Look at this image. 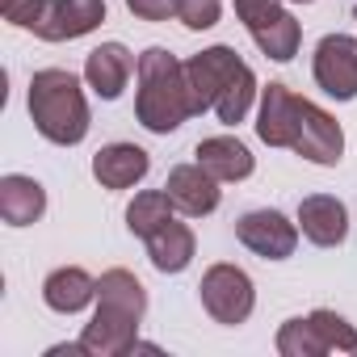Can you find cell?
I'll list each match as a JSON object with an SVG mask.
<instances>
[{
    "instance_id": "1",
    "label": "cell",
    "mask_w": 357,
    "mask_h": 357,
    "mask_svg": "<svg viewBox=\"0 0 357 357\" xmlns=\"http://www.w3.org/2000/svg\"><path fill=\"white\" fill-rule=\"evenodd\" d=\"M185 84H190L194 114H215L223 126H240L261 97L252 68L231 47H206V51L190 55Z\"/></svg>"
},
{
    "instance_id": "2",
    "label": "cell",
    "mask_w": 357,
    "mask_h": 357,
    "mask_svg": "<svg viewBox=\"0 0 357 357\" xmlns=\"http://www.w3.org/2000/svg\"><path fill=\"white\" fill-rule=\"evenodd\" d=\"M147 315V290L130 269H105L97 278V311L80 332L84 357H122L139 349V324Z\"/></svg>"
},
{
    "instance_id": "3",
    "label": "cell",
    "mask_w": 357,
    "mask_h": 357,
    "mask_svg": "<svg viewBox=\"0 0 357 357\" xmlns=\"http://www.w3.org/2000/svg\"><path fill=\"white\" fill-rule=\"evenodd\" d=\"M135 118L151 135H172L181 122L194 118L190 105V84H185V63L164 47H147L135 68Z\"/></svg>"
},
{
    "instance_id": "4",
    "label": "cell",
    "mask_w": 357,
    "mask_h": 357,
    "mask_svg": "<svg viewBox=\"0 0 357 357\" xmlns=\"http://www.w3.org/2000/svg\"><path fill=\"white\" fill-rule=\"evenodd\" d=\"M30 122L55 147H76L89 135V97L68 68H43L30 76Z\"/></svg>"
},
{
    "instance_id": "5",
    "label": "cell",
    "mask_w": 357,
    "mask_h": 357,
    "mask_svg": "<svg viewBox=\"0 0 357 357\" xmlns=\"http://www.w3.org/2000/svg\"><path fill=\"white\" fill-rule=\"evenodd\" d=\"M236 17L244 22V30L252 34V43L261 47L265 59L290 63L298 55L303 26L286 9V0H236Z\"/></svg>"
},
{
    "instance_id": "6",
    "label": "cell",
    "mask_w": 357,
    "mask_h": 357,
    "mask_svg": "<svg viewBox=\"0 0 357 357\" xmlns=\"http://www.w3.org/2000/svg\"><path fill=\"white\" fill-rule=\"evenodd\" d=\"M198 298H202V311H206L215 324L236 328V324H244V319L252 315V307H257V286H252V278H248L240 265L219 261V265H211V269L202 273Z\"/></svg>"
},
{
    "instance_id": "7",
    "label": "cell",
    "mask_w": 357,
    "mask_h": 357,
    "mask_svg": "<svg viewBox=\"0 0 357 357\" xmlns=\"http://www.w3.org/2000/svg\"><path fill=\"white\" fill-rule=\"evenodd\" d=\"M236 240H240L248 252H257L261 261H286V257H294V248H298V223H290V219H286L282 211H273V206L248 211V215L236 219Z\"/></svg>"
},
{
    "instance_id": "8",
    "label": "cell",
    "mask_w": 357,
    "mask_h": 357,
    "mask_svg": "<svg viewBox=\"0 0 357 357\" xmlns=\"http://www.w3.org/2000/svg\"><path fill=\"white\" fill-rule=\"evenodd\" d=\"M311 76L328 97L353 101L357 97V38H349V34L319 38V47L311 55Z\"/></svg>"
},
{
    "instance_id": "9",
    "label": "cell",
    "mask_w": 357,
    "mask_h": 357,
    "mask_svg": "<svg viewBox=\"0 0 357 357\" xmlns=\"http://www.w3.org/2000/svg\"><path fill=\"white\" fill-rule=\"evenodd\" d=\"M290 151L303 155V160H311V164L332 168L344 155V130H340V122L328 109H319L315 101L303 97V105H298V130H294Z\"/></svg>"
},
{
    "instance_id": "10",
    "label": "cell",
    "mask_w": 357,
    "mask_h": 357,
    "mask_svg": "<svg viewBox=\"0 0 357 357\" xmlns=\"http://www.w3.org/2000/svg\"><path fill=\"white\" fill-rule=\"evenodd\" d=\"M219 185H223V181H215V176L194 160V164H176V168L168 172L164 194L172 198V206L181 211V215H190V219H206V215L219 211V198H223Z\"/></svg>"
},
{
    "instance_id": "11",
    "label": "cell",
    "mask_w": 357,
    "mask_h": 357,
    "mask_svg": "<svg viewBox=\"0 0 357 357\" xmlns=\"http://www.w3.org/2000/svg\"><path fill=\"white\" fill-rule=\"evenodd\" d=\"M101 22H105V0H47V13L34 34L43 43H72L93 34Z\"/></svg>"
},
{
    "instance_id": "12",
    "label": "cell",
    "mask_w": 357,
    "mask_h": 357,
    "mask_svg": "<svg viewBox=\"0 0 357 357\" xmlns=\"http://www.w3.org/2000/svg\"><path fill=\"white\" fill-rule=\"evenodd\" d=\"M298 105H303V97L290 93L286 84H278V80L265 84L257 97V139L269 147H290L294 130H298Z\"/></svg>"
},
{
    "instance_id": "13",
    "label": "cell",
    "mask_w": 357,
    "mask_h": 357,
    "mask_svg": "<svg viewBox=\"0 0 357 357\" xmlns=\"http://www.w3.org/2000/svg\"><path fill=\"white\" fill-rule=\"evenodd\" d=\"M298 231L315 248H340L349 240V211L332 194H311L298 202Z\"/></svg>"
},
{
    "instance_id": "14",
    "label": "cell",
    "mask_w": 357,
    "mask_h": 357,
    "mask_svg": "<svg viewBox=\"0 0 357 357\" xmlns=\"http://www.w3.org/2000/svg\"><path fill=\"white\" fill-rule=\"evenodd\" d=\"M135 68H139V59H135L122 43H101V47H93L89 59H84V84H89L101 101H118Z\"/></svg>"
},
{
    "instance_id": "15",
    "label": "cell",
    "mask_w": 357,
    "mask_h": 357,
    "mask_svg": "<svg viewBox=\"0 0 357 357\" xmlns=\"http://www.w3.org/2000/svg\"><path fill=\"white\" fill-rule=\"evenodd\" d=\"M151 160L139 143H105L93 155V176L101 181V190H135L147 176Z\"/></svg>"
},
{
    "instance_id": "16",
    "label": "cell",
    "mask_w": 357,
    "mask_h": 357,
    "mask_svg": "<svg viewBox=\"0 0 357 357\" xmlns=\"http://www.w3.org/2000/svg\"><path fill=\"white\" fill-rule=\"evenodd\" d=\"M198 164L215 176V181H248L252 176V168H257V160H252V151L236 139V135H211V139H202L198 143Z\"/></svg>"
},
{
    "instance_id": "17",
    "label": "cell",
    "mask_w": 357,
    "mask_h": 357,
    "mask_svg": "<svg viewBox=\"0 0 357 357\" xmlns=\"http://www.w3.org/2000/svg\"><path fill=\"white\" fill-rule=\"evenodd\" d=\"M47 215V190L26 172L0 176V219L9 227H30Z\"/></svg>"
},
{
    "instance_id": "18",
    "label": "cell",
    "mask_w": 357,
    "mask_h": 357,
    "mask_svg": "<svg viewBox=\"0 0 357 357\" xmlns=\"http://www.w3.org/2000/svg\"><path fill=\"white\" fill-rule=\"evenodd\" d=\"M43 303L59 315H80L89 303H97V278H89L80 265H63V269L47 273Z\"/></svg>"
},
{
    "instance_id": "19",
    "label": "cell",
    "mask_w": 357,
    "mask_h": 357,
    "mask_svg": "<svg viewBox=\"0 0 357 357\" xmlns=\"http://www.w3.org/2000/svg\"><path fill=\"white\" fill-rule=\"evenodd\" d=\"M143 244H147L151 269H160V273H185L190 261H194V252H198V240H194L190 223H176V219H168V223H164L155 236H147Z\"/></svg>"
},
{
    "instance_id": "20",
    "label": "cell",
    "mask_w": 357,
    "mask_h": 357,
    "mask_svg": "<svg viewBox=\"0 0 357 357\" xmlns=\"http://www.w3.org/2000/svg\"><path fill=\"white\" fill-rule=\"evenodd\" d=\"M172 198L164 194V190H143V194H135V202L126 206V227H130V236H139V240H147V236H155L168 219H172Z\"/></svg>"
},
{
    "instance_id": "21",
    "label": "cell",
    "mask_w": 357,
    "mask_h": 357,
    "mask_svg": "<svg viewBox=\"0 0 357 357\" xmlns=\"http://www.w3.org/2000/svg\"><path fill=\"white\" fill-rule=\"evenodd\" d=\"M278 353L282 357H328V340L319 336L311 315H294L278 328Z\"/></svg>"
},
{
    "instance_id": "22",
    "label": "cell",
    "mask_w": 357,
    "mask_h": 357,
    "mask_svg": "<svg viewBox=\"0 0 357 357\" xmlns=\"http://www.w3.org/2000/svg\"><path fill=\"white\" fill-rule=\"evenodd\" d=\"M311 319H315L319 336L328 340V353H357V328H353L344 315H336V311H328V307H315Z\"/></svg>"
},
{
    "instance_id": "23",
    "label": "cell",
    "mask_w": 357,
    "mask_h": 357,
    "mask_svg": "<svg viewBox=\"0 0 357 357\" xmlns=\"http://www.w3.org/2000/svg\"><path fill=\"white\" fill-rule=\"evenodd\" d=\"M219 17H223V0H181V13H176L185 30H211L219 26Z\"/></svg>"
},
{
    "instance_id": "24",
    "label": "cell",
    "mask_w": 357,
    "mask_h": 357,
    "mask_svg": "<svg viewBox=\"0 0 357 357\" xmlns=\"http://www.w3.org/2000/svg\"><path fill=\"white\" fill-rule=\"evenodd\" d=\"M0 13L17 30H38V22L47 13V0H0Z\"/></svg>"
},
{
    "instance_id": "25",
    "label": "cell",
    "mask_w": 357,
    "mask_h": 357,
    "mask_svg": "<svg viewBox=\"0 0 357 357\" xmlns=\"http://www.w3.org/2000/svg\"><path fill=\"white\" fill-rule=\"evenodd\" d=\"M126 9L139 22H168L181 13V0H126Z\"/></svg>"
},
{
    "instance_id": "26",
    "label": "cell",
    "mask_w": 357,
    "mask_h": 357,
    "mask_svg": "<svg viewBox=\"0 0 357 357\" xmlns=\"http://www.w3.org/2000/svg\"><path fill=\"white\" fill-rule=\"evenodd\" d=\"M290 5H311V0H290Z\"/></svg>"
}]
</instances>
